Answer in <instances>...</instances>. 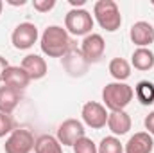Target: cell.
Returning <instances> with one entry per match:
<instances>
[{
	"mask_svg": "<svg viewBox=\"0 0 154 153\" xmlns=\"http://www.w3.org/2000/svg\"><path fill=\"white\" fill-rule=\"evenodd\" d=\"M39 47L48 58H65L72 49V40L66 29L59 25H48L41 34Z\"/></svg>",
	"mask_w": 154,
	"mask_h": 153,
	"instance_id": "1",
	"label": "cell"
},
{
	"mask_svg": "<svg viewBox=\"0 0 154 153\" xmlns=\"http://www.w3.org/2000/svg\"><path fill=\"white\" fill-rule=\"evenodd\" d=\"M134 97V88L127 83H108L102 88V101L104 106L111 112H122L125 110V106L133 101Z\"/></svg>",
	"mask_w": 154,
	"mask_h": 153,
	"instance_id": "2",
	"label": "cell"
},
{
	"mask_svg": "<svg viewBox=\"0 0 154 153\" xmlns=\"http://www.w3.org/2000/svg\"><path fill=\"white\" fill-rule=\"evenodd\" d=\"M93 15H95L97 24L108 33H115L122 25L120 9L113 0H97L93 5Z\"/></svg>",
	"mask_w": 154,
	"mask_h": 153,
	"instance_id": "3",
	"label": "cell"
},
{
	"mask_svg": "<svg viewBox=\"0 0 154 153\" xmlns=\"http://www.w3.org/2000/svg\"><path fill=\"white\" fill-rule=\"evenodd\" d=\"M65 29L74 36H88L93 29V16L86 9H70L65 16Z\"/></svg>",
	"mask_w": 154,
	"mask_h": 153,
	"instance_id": "4",
	"label": "cell"
},
{
	"mask_svg": "<svg viewBox=\"0 0 154 153\" xmlns=\"http://www.w3.org/2000/svg\"><path fill=\"white\" fill-rule=\"evenodd\" d=\"M34 142L36 141H34V135L31 133V130L16 128L5 139L4 151L5 153H31L34 150Z\"/></svg>",
	"mask_w": 154,
	"mask_h": 153,
	"instance_id": "5",
	"label": "cell"
},
{
	"mask_svg": "<svg viewBox=\"0 0 154 153\" xmlns=\"http://www.w3.org/2000/svg\"><path fill=\"white\" fill-rule=\"evenodd\" d=\"M38 27L31 22H22L14 27L13 34H11V41L14 45V49L18 50H27L31 49L36 41H38Z\"/></svg>",
	"mask_w": 154,
	"mask_h": 153,
	"instance_id": "6",
	"label": "cell"
},
{
	"mask_svg": "<svg viewBox=\"0 0 154 153\" xmlns=\"http://www.w3.org/2000/svg\"><path fill=\"white\" fill-rule=\"evenodd\" d=\"M81 115H82V122L93 130H100L108 124V110L104 105L97 103V101H88L84 103L82 110H81Z\"/></svg>",
	"mask_w": 154,
	"mask_h": 153,
	"instance_id": "7",
	"label": "cell"
},
{
	"mask_svg": "<svg viewBox=\"0 0 154 153\" xmlns=\"http://www.w3.org/2000/svg\"><path fill=\"white\" fill-rule=\"evenodd\" d=\"M86 135V130H84V124L77 119H66L59 124L57 128V135L56 139L59 141L61 146H74L81 137Z\"/></svg>",
	"mask_w": 154,
	"mask_h": 153,
	"instance_id": "8",
	"label": "cell"
},
{
	"mask_svg": "<svg viewBox=\"0 0 154 153\" xmlns=\"http://www.w3.org/2000/svg\"><path fill=\"white\" fill-rule=\"evenodd\" d=\"M104 50H106V41L97 33L84 36L82 43H81V54L88 63H97L104 56Z\"/></svg>",
	"mask_w": 154,
	"mask_h": 153,
	"instance_id": "9",
	"label": "cell"
},
{
	"mask_svg": "<svg viewBox=\"0 0 154 153\" xmlns=\"http://www.w3.org/2000/svg\"><path fill=\"white\" fill-rule=\"evenodd\" d=\"M129 38L131 41L138 47V49H147L151 43L154 41V27L149 22H136L131 25V31H129Z\"/></svg>",
	"mask_w": 154,
	"mask_h": 153,
	"instance_id": "10",
	"label": "cell"
},
{
	"mask_svg": "<svg viewBox=\"0 0 154 153\" xmlns=\"http://www.w3.org/2000/svg\"><path fill=\"white\" fill-rule=\"evenodd\" d=\"M27 76L31 77V81H36V79H41V77L47 76L48 72V67H47V61L45 58H41L39 54H27L23 60H22V65H20Z\"/></svg>",
	"mask_w": 154,
	"mask_h": 153,
	"instance_id": "11",
	"label": "cell"
},
{
	"mask_svg": "<svg viewBox=\"0 0 154 153\" xmlns=\"http://www.w3.org/2000/svg\"><path fill=\"white\" fill-rule=\"evenodd\" d=\"M154 150V139L147 132H138L133 137H129V141L124 146L125 153H152Z\"/></svg>",
	"mask_w": 154,
	"mask_h": 153,
	"instance_id": "12",
	"label": "cell"
},
{
	"mask_svg": "<svg viewBox=\"0 0 154 153\" xmlns=\"http://www.w3.org/2000/svg\"><path fill=\"white\" fill-rule=\"evenodd\" d=\"M2 83H4L5 86H11V88L22 92L23 88L29 86L31 77L27 76V72H25L22 67H18V65H9L7 70H5V74H4V81H2Z\"/></svg>",
	"mask_w": 154,
	"mask_h": 153,
	"instance_id": "13",
	"label": "cell"
},
{
	"mask_svg": "<svg viewBox=\"0 0 154 153\" xmlns=\"http://www.w3.org/2000/svg\"><path fill=\"white\" fill-rule=\"evenodd\" d=\"M133 126V121L125 110L122 112H109L108 115V128L113 135H125Z\"/></svg>",
	"mask_w": 154,
	"mask_h": 153,
	"instance_id": "14",
	"label": "cell"
},
{
	"mask_svg": "<svg viewBox=\"0 0 154 153\" xmlns=\"http://www.w3.org/2000/svg\"><path fill=\"white\" fill-rule=\"evenodd\" d=\"M22 99V92L20 90H14L11 86H0V112L2 114H13L14 108L18 106Z\"/></svg>",
	"mask_w": 154,
	"mask_h": 153,
	"instance_id": "15",
	"label": "cell"
},
{
	"mask_svg": "<svg viewBox=\"0 0 154 153\" xmlns=\"http://www.w3.org/2000/svg\"><path fill=\"white\" fill-rule=\"evenodd\" d=\"M63 63H65V69L68 70L70 76H82L88 69V61L82 58L81 50H72L63 58Z\"/></svg>",
	"mask_w": 154,
	"mask_h": 153,
	"instance_id": "16",
	"label": "cell"
},
{
	"mask_svg": "<svg viewBox=\"0 0 154 153\" xmlns=\"http://www.w3.org/2000/svg\"><path fill=\"white\" fill-rule=\"evenodd\" d=\"M131 63L136 70L147 72L154 67V52L151 49H136L131 56Z\"/></svg>",
	"mask_w": 154,
	"mask_h": 153,
	"instance_id": "17",
	"label": "cell"
},
{
	"mask_svg": "<svg viewBox=\"0 0 154 153\" xmlns=\"http://www.w3.org/2000/svg\"><path fill=\"white\" fill-rule=\"evenodd\" d=\"M34 151L36 153H63V146L59 141L52 135H39L34 142Z\"/></svg>",
	"mask_w": 154,
	"mask_h": 153,
	"instance_id": "18",
	"label": "cell"
},
{
	"mask_svg": "<svg viewBox=\"0 0 154 153\" xmlns=\"http://www.w3.org/2000/svg\"><path fill=\"white\" fill-rule=\"evenodd\" d=\"M108 69H109V74L115 77L116 81H120V83H124L125 79H129V76H131V63L127 60H124V58H113L109 61Z\"/></svg>",
	"mask_w": 154,
	"mask_h": 153,
	"instance_id": "19",
	"label": "cell"
},
{
	"mask_svg": "<svg viewBox=\"0 0 154 153\" xmlns=\"http://www.w3.org/2000/svg\"><path fill=\"white\" fill-rule=\"evenodd\" d=\"M134 96L136 99L143 105V106H149L154 103V83L151 81H140L134 88Z\"/></svg>",
	"mask_w": 154,
	"mask_h": 153,
	"instance_id": "20",
	"label": "cell"
},
{
	"mask_svg": "<svg viewBox=\"0 0 154 153\" xmlns=\"http://www.w3.org/2000/svg\"><path fill=\"white\" fill-rule=\"evenodd\" d=\"M97 153H124V146L118 137L109 135L100 141V144L97 146Z\"/></svg>",
	"mask_w": 154,
	"mask_h": 153,
	"instance_id": "21",
	"label": "cell"
},
{
	"mask_svg": "<svg viewBox=\"0 0 154 153\" xmlns=\"http://www.w3.org/2000/svg\"><path fill=\"white\" fill-rule=\"evenodd\" d=\"M72 148H74V153H97V144L86 135L81 137Z\"/></svg>",
	"mask_w": 154,
	"mask_h": 153,
	"instance_id": "22",
	"label": "cell"
},
{
	"mask_svg": "<svg viewBox=\"0 0 154 153\" xmlns=\"http://www.w3.org/2000/svg\"><path fill=\"white\" fill-rule=\"evenodd\" d=\"M14 130V121L9 114H2L0 112V139L9 135L11 132Z\"/></svg>",
	"mask_w": 154,
	"mask_h": 153,
	"instance_id": "23",
	"label": "cell"
},
{
	"mask_svg": "<svg viewBox=\"0 0 154 153\" xmlns=\"http://www.w3.org/2000/svg\"><path fill=\"white\" fill-rule=\"evenodd\" d=\"M32 5H34V9H36L38 13H48L50 9H54L56 0H34Z\"/></svg>",
	"mask_w": 154,
	"mask_h": 153,
	"instance_id": "24",
	"label": "cell"
},
{
	"mask_svg": "<svg viewBox=\"0 0 154 153\" xmlns=\"http://www.w3.org/2000/svg\"><path fill=\"white\" fill-rule=\"evenodd\" d=\"M143 124H145V130H147V133H149V135L154 139V112H151V114L145 117Z\"/></svg>",
	"mask_w": 154,
	"mask_h": 153,
	"instance_id": "25",
	"label": "cell"
},
{
	"mask_svg": "<svg viewBox=\"0 0 154 153\" xmlns=\"http://www.w3.org/2000/svg\"><path fill=\"white\" fill-rule=\"evenodd\" d=\"M7 67H9V63H7V60H5L4 56H0V81H4V74H5V70H7Z\"/></svg>",
	"mask_w": 154,
	"mask_h": 153,
	"instance_id": "26",
	"label": "cell"
},
{
	"mask_svg": "<svg viewBox=\"0 0 154 153\" xmlns=\"http://www.w3.org/2000/svg\"><path fill=\"white\" fill-rule=\"evenodd\" d=\"M7 4H11V5H25L27 2L25 0H20V2L18 0H7Z\"/></svg>",
	"mask_w": 154,
	"mask_h": 153,
	"instance_id": "27",
	"label": "cell"
},
{
	"mask_svg": "<svg viewBox=\"0 0 154 153\" xmlns=\"http://www.w3.org/2000/svg\"><path fill=\"white\" fill-rule=\"evenodd\" d=\"M2 9H4V2L0 0V15H2Z\"/></svg>",
	"mask_w": 154,
	"mask_h": 153,
	"instance_id": "28",
	"label": "cell"
}]
</instances>
